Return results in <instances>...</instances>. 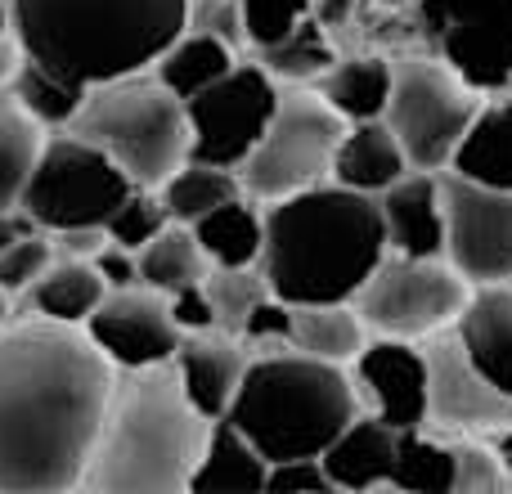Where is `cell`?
Listing matches in <instances>:
<instances>
[{
	"instance_id": "6da1fadb",
	"label": "cell",
	"mask_w": 512,
	"mask_h": 494,
	"mask_svg": "<svg viewBox=\"0 0 512 494\" xmlns=\"http://www.w3.org/2000/svg\"><path fill=\"white\" fill-rule=\"evenodd\" d=\"M117 369L81 324L0 328V494L81 486Z\"/></svg>"
},
{
	"instance_id": "7a4b0ae2",
	"label": "cell",
	"mask_w": 512,
	"mask_h": 494,
	"mask_svg": "<svg viewBox=\"0 0 512 494\" xmlns=\"http://www.w3.org/2000/svg\"><path fill=\"white\" fill-rule=\"evenodd\" d=\"M261 274L288 306L297 301H351L373 265L387 256L378 198L346 185H324L265 203Z\"/></svg>"
},
{
	"instance_id": "3957f363",
	"label": "cell",
	"mask_w": 512,
	"mask_h": 494,
	"mask_svg": "<svg viewBox=\"0 0 512 494\" xmlns=\"http://www.w3.org/2000/svg\"><path fill=\"white\" fill-rule=\"evenodd\" d=\"M212 418L198 414L180 387L176 364L122 369L113 382L95 450L81 486L104 494H180L189 490Z\"/></svg>"
},
{
	"instance_id": "277c9868",
	"label": "cell",
	"mask_w": 512,
	"mask_h": 494,
	"mask_svg": "<svg viewBox=\"0 0 512 494\" xmlns=\"http://www.w3.org/2000/svg\"><path fill=\"white\" fill-rule=\"evenodd\" d=\"M185 14L189 0H9V32L23 59L90 90L153 68Z\"/></svg>"
},
{
	"instance_id": "5b68a950",
	"label": "cell",
	"mask_w": 512,
	"mask_h": 494,
	"mask_svg": "<svg viewBox=\"0 0 512 494\" xmlns=\"http://www.w3.org/2000/svg\"><path fill=\"white\" fill-rule=\"evenodd\" d=\"M355 414L364 409L355 382L346 378V364L315 360L288 346L248 360L239 391L221 418H230L248 436L265 463H279L319 459Z\"/></svg>"
},
{
	"instance_id": "8992f818",
	"label": "cell",
	"mask_w": 512,
	"mask_h": 494,
	"mask_svg": "<svg viewBox=\"0 0 512 494\" xmlns=\"http://www.w3.org/2000/svg\"><path fill=\"white\" fill-rule=\"evenodd\" d=\"M63 131L104 149L140 189H158L171 171L189 162L185 99L144 72L90 86Z\"/></svg>"
},
{
	"instance_id": "52a82bcc",
	"label": "cell",
	"mask_w": 512,
	"mask_h": 494,
	"mask_svg": "<svg viewBox=\"0 0 512 494\" xmlns=\"http://www.w3.org/2000/svg\"><path fill=\"white\" fill-rule=\"evenodd\" d=\"M346 126L351 122L315 86H279L270 126L239 167L243 194L256 203H279L333 180V153Z\"/></svg>"
},
{
	"instance_id": "ba28073f",
	"label": "cell",
	"mask_w": 512,
	"mask_h": 494,
	"mask_svg": "<svg viewBox=\"0 0 512 494\" xmlns=\"http://www.w3.org/2000/svg\"><path fill=\"white\" fill-rule=\"evenodd\" d=\"M131 189V176L104 149L63 131L41 144L27 189L18 198V212L27 216V225L50 234L81 230V225L104 230V221L126 203Z\"/></svg>"
},
{
	"instance_id": "9c48e42d",
	"label": "cell",
	"mask_w": 512,
	"mask_h": 494,
	"mask_svg": "<svg viewBox=\"0 0 512 494\" xmlns=\"http://www.w3.org/2000/svg\"><path fill=\"white\" fill-rule=\"evenodd\" d=\"M481 108V90L468 86L450 63L400 59L391 72V99L382 122L396 131L409 167L445 171L459 149L463 131Z\"/></svg>"
},
{
	"instance_id": "30bf717a",
	"label": "cell",
	"mask_w": 512,
	"mask_h": 494,
	"mask_svg": "<svg viewBox=\"0 0 512 494\" xmlns=\"http://www.w3.org/2000/svg\"><path fill=\"white\" fill-rule=\"evenodd\" d=\"M472 283L445 256L387 252L355 292V310L373 337H432L459 319Z\"/></svg>"
},
{
	"instance_id": "8fae6325",
	"label": "cell",
	"mask_w": 512,
	"mask_h": 494,
	"mask_svg": "<svg viewBox=\"0 0 512 494\" xmlns=\"http://www.w3.org/2000/svg\"><path fill=\"white\" fill-rule=\"evenodd\" d=\"M279 104V81L261 63H234L225 77L185 99L189 158L239 171Z\"/></svg>"
},
{
	"instance_id": "7c38bea8",
	"label": "cell",
	"mask_w": 512,
	"mask_h": 494,
	"mask_svg": "<svg viewBox=\"0 0 512 494\" xmlns=\"http://www.w3.org/2000/svg\"><path fill=\"white\" fill-rule=\"evenodd\" d=\"M445 261L468 283H512V189L441 171Z\"/></svg>"
},
{
	"instance_id": "4fadbf2b",
	"label": "cell",
	"mask_w": 512,
	"mask_h": 494,
	"mask_svg": "<svg viewBox=\"0 0 512 494\" xmlns=\"http://www.w3.org/2000/svg\"><path fill=\"white\" fill-rule=\"evenodd\" d=\"M441 54L468 86L504 90L512 77V0H423Z\"/></svg>"
},
{
	"instance_id": "5bb4252c",
	"label": "cell",
	"mask_w": 512,
	"mask_h": 494,
	"mask_svg": "<svg viewBox=\"0 0 512 494\" xmlns=\"http://www.w3.org/2000/svg\"><path fill=\"white\" fill-rule=\"evenodd\" d=\"M427 423L450 432H495L512 423V396L495 387L477 364L468 360L454 324L427 337Z\"/></svg>"
},
{
	"instance_id": "9a60e30c",
	"label": "cell",
	"mask_w": 512,
	"mask_h": 494,
	"mask_svg": "<svg viewBox=\"0 0 512 494\" xmlns=\"http://www.w3.org/2000/svg\"><path fill=\"white\" fill-rule=\"evenodd\" d=\"M86 333L99 351L113 360V369H149L167 364L180 346V328L171 319V306L162 292L144 288H108L104 301L90 310Z\"/></svg>"
},
{
	"instance_id": "2e32d148",
	"label": "cell",
	"mask_w": 512,
	"mask_h": 494,
	"mask_svg": "<svg viewBox=\"0 0 512 494\" xmlns=\"http://www.w3.org/2000/svg\"><path fill=\"white\" fill-rule=\"evenodd\" d=\"M355 396L360 409L396 432L427 427V360L405 337H369L355 355Z\"/></svg>"
},
{
	"instance_id": "e0dca14e",
	"label": "cell",
	"mask_w": 512,
	"mask_h": 494,
	"mask_svg": "<svg viewBox=\"0 0 512 494\" xmlns=\"http://www.w3.org/2000/svg\"><path fill=\"white\" fill-rule=\"evenodd\" d=\"M387 252L405 256H445V207H441V176L409 167L391 189L378 194Z\"/></svg>"
},
{
	"instance_id": "ac0fdd59",
	"label": "cell",
	"mask_w": 512,
	"mask_h": 494,
	"mask_svg": "<svg viewBox=\"0 0 512 494\" xmlns=\"http://www.w3.org/2000/svg\"><path fill=\"white\" fill-rule=\"evenodd\" d=\"M180 373V387L194 400L198 414L221 418L230 409L234 391L243 382V369H248V351H243L239 337L221 333V328H207V333H185L171 355Z\"/></svg>"
},
{
	"instance_id": "d6986e66",
	"label": "cell",
	"mask_w": 512,
	"mask_h": 494,
	"mask_svg": "<svg viewBox=\"0 0 512 494\" xmlns=\"http://www.w3.org/2000/svg\"><path fill=\"white\" fill-rule=\"evenodd\" d=\"M454 337L463 342L468 360L512 396V283H472Z\"/></svg>"
},
{
	"instance_id": "ffe728a7",
	"label": "cell",
	"mask_w": 512,
	"mask_h": 494,
	"mask_svg": "<svg viewBox=\"0 0 512 494\" xmlns=\"http://www.w3.org/2000/svg\"><path fill=\"white\" fill-rule=\"evenodd\" d=\"M391 459H396V427L373 414H355L342 432L333 436L319 463H324L333 490H378L391 481Z\"/></svg>"
},
{
	"instance_id": "44dd1931",
	"label": "cell",
	"mask_w": 512,
	"mask_h": 494,
	"mask_svg": "<svg viewBox=\"0 0 512 494\" xmlns=\"http://www.w3.org/2000/svg\"><path fill=\"white\" fill-rule=\"evenodd\" d=\"M409 171V158L400 149L396 131L382 117L373 122H351L333 153V185L360 189V194L378 198L382 189H391Z\"/></svg>"
},
{
	"instance_id": "7402d4cb",
	"label": "cell",
	"mask_w": 512,
	"mask_h": 494,
	"mask_svg": "<svg viewBox=\"0 0 512 494\" xmlns=\"http://www.w3.org/2000/svg\"><path fill=\"white\" fill-rule=\"evenodd\" d=\"M265 472H270V463H265V454L256 450L248 436L230 418H212L203 454H198L194 477H189V490L194 494H261Z\"/></svg>"
},
{
	"instance_id": "603a6c76",
	"label": "cell",
	"mask_w": 512,
	"mask_h": 494,
	"mask_svg": "<svg viewBox=\"0 0 512 494\" xmlns=\"http://www.w3.org/2000/svg\"><path fill=\"white\" fill-rule=\"evenodd\" d=\"M369 337L373 333L360 319L355 301H297V306H288V346L301 355L351 364Z\"/></svg>"
},
{
	"instance_id": "cb8c5ba5",
	"label": "cell",
	"mask_w": 512,
	"mask_h": 494,
	"mask_svg": "<svg viewBox=\"0 0 512 494\" xmlns=\"http://www.w3.org/2000/svg\"><path fill=\"white\" fill-rule=\"evenodd\" d=\"M450 171L477 185L512 189V95H499L477 108L450 158Z\"/></svg>"
},
{
	"instance_id": "d4e9b609",
	"label": "cell",
	"mask_w": 512,
	"mask_h": 494,
	"mask_svg": "<svg viewBox=\"0 0 512 494\" xmlns=\"http://www.w3.org/2000/svg\"><path fill=\"white\" fill-rule=\"evenodd\" d=\"M391 72H396V63L382 59V54H351V59H337L315 81V90L346 122H373V117L387 113Z\"/></svg>"
},
{
	"instance_id": "484cf974",
	"label": "cell",
	"mask_w": 512,
	"mask_h": 494,
	"mask_svg": "<svg viewBox=\"0 0 512 494\" xmlns=\"http://www.w3.org/2000/svg\"><path fill=\"white\" fill-rule=\"evenodd\" d=\"M194 239L203 247V256L212 265H256L265 243V216L256 212V198L234 194L221 207H212L207 216H198Z\"/></svg>"
},
{
	"instance_id": "4316f807",
	"label": "cell",
	"mask_w": 512,
	"mask_h": 494,
	"mask_svg": "<svg viewBox=\"0 0 512 494\" xmlns=\"http://www.w3.org/2000/svg\"><path fill=\"white\" fill-rule=\"evenodd\" d=\"M108 283L99 279V270L90 261H77V256H59V261L45 265V274L27 288L36 315L59 319V324H86L90 310L104 301Z\"/></svg>"
},
{
	"instance_id": "83f0119b",
	"label": "cell",
	"mask_w": 512,
	"mask_h": 494,
	"mask_svg": "<svg viewBox=\"0 0 512 494\" xmlns=\"http://www.w3.org/2000/svg\"><path fill=\"white\" fill-rule=\"evenodd\" d=\"M234 63H239V59H234V45H225V41H216V36L185 27V32H180L176 41H171L167 50L153 59V77H158L171 95L189 99V95H198V90L212 86L216 77H225Z\"/></svg>"
},
{
	"instance_id": "f1b7e54d",
	"label": "cell",
	"mask_w": 512,
	"mask_h": 494,
	"mask_svg": "<svg viewBox=\"0 0 512 494\" xmlns=\"http://www.w3.org/2000/svg\"><path fill=\"white\" fill-rule=\"evenodd\" d=\"M135 265H140V283H144V288L162 292V297L189 288V283H203L207 270H212V261L203 256L194 230H189V225H180V221L162 225V230L153 234L140 252H135Z\"/></svg>"
},
{
	"instance_id": "f546056e",
	"label": "cell",
	"mask_w": 512,
	"mask_h": 494,
	"mask_svg": "<svg viewBox=\"0 0 512 494\" xmlns=\"http://www.w3.org/2000/svg\"><path fill=\"white\" fill-rule=\"evenodd\" d=\"M234 194H243L239 171L212 167V162H194V158H189L185 167H176L158 185L162 207H167V216L180 225H194L198 216H207L212 207H221L225 198H234Z\"/></svg>"
},
{
	"instance_id": "4dcf8cb0",
	"label": "cell",
	"mask_w": 512,
	"mask_h": 494,
	"mask_svg": "<svg viewBox=\"0 0 512 494\" xmlns=\"http://www.w3.org/2000/svg\"><path fill=\"white\" fill-rule=\"evenodd\" d=\"M256 54H261V68L270 72L274 81H288V86H315V81L337 63L333 41H328V32L315 23V14L301 18L288 36L261 45Z\"/></svg>"
},
{
	"instance_id": "1f68e13d",
	"label": "cell",
	"mask_w": 512,
	"mask_h": 494,
	"mask_svg": "<svg viewBox=\"0 0 512 494\" xmlns=\"http://www.w3.org/2000/svg\"><path fill=\"white\" fill-rule=\"evenodd\" d=\"M391 490L414 494H450L454 490V445L427 436L423 427L396 432V459H391Z\"/></svg>"
},
{
	"instance_id": "d6a6232c",
	"label": "cell",
	"mask_w": 512,
	"mask_h": 494,
	"mask_svg": "<svg viewBox=\"0 0 512 494\" xmlns=\"http://www.w3.org/2000/svg\"><path fill=\"white\" fill-rule=\"evenodd\" d=\"M41 144H45V135L32 113H23L14 99L0 104V216L18 212V198L27 189V176L36 167Z\"/></svg>"
},
{
	"instance_id": "836d02e7",
	"label": "cell",
	"mask_w": 512,
	"mask_h": 494,
	"mask_svg": "<svg viewBox=\"0 0 512 494\" xmlns=\"http://www.w3.org/2000/svg\"><path fill=\"white\" fill-rule=\"evenodd\" d=\"M9 86H14V104L23 108V113H32L41 126H68L72 117H77L81 99H86V86H77V81L23 59V54H18L14 72H9Z\"/></svg>"
},
{
	"instance_id": "e575fe53",
	"label": "cell",
	"mask_w": 512,
	"mask_h": 494,
	"mask_svg": "<svg viewBox=\"0 0 512 494\" xmlns=\"http://www.w3.org/2000/svg\"><path fill=\"white\" fill-rule=\"evenodd\" d=\"M203 288H207V301H212L216 328L230 337L243 333V319L252 315L256 301L270 297V283H265L261 265H212Z\"/></svg>"
},
{
	"instance_id": "d590c367",
	"label": "cell",
	"mask_w": 512,
	"mask_h": 494,
	"mask_svg": "<svg viewBox=\"0 0 512 494\" xmlns=\"http://www.w3.org/2000/svg\"><path fill=\"white\" fill-rule=\"evenodd\" d=\"M167 221H171V216H167V207H162L158 189H140V185H135L131 194H126V203L104 221V234H108V243L126 247V252H140V247L149 243Z\"/></svg>"
},
{
	"instance_id": "8d00e7d4",
	"label": "cell",
	"mask_w": 512,
	"mask_h": 494,
	"mask_svg": "<svg viewBox=\"0 0 512 494\" xmlns=\"http://www.w3.org/2000/svg\"><path fill=\"white\" fill-rule=\"evenodd\" d=\"M512 486L504 463H499L495 445L477 441V436H463L454 441V490L459 494H490V490H504Z\"/></svg>"
},
{
	"instance_id": "74e56055",
	"label": "cell",
	"mask_w": 512,
	"mask_h": 494,
	"mask_svg": "<svg viewBox=\"0 0 512 494\" xmlns=\"http://www.w3.org/2000/svg\"><path fill=\"white\" fill-rule=\"evenodd\" d=\"M54 261V243L45 239V234H14V239L5 243V252H0V288L14 297V292H27L36 279L45 274V265Z\"/></svg>"
},
{
	"instance_id": "f35d334b",
	"label": "cell",
	"mask_w": 512,
	"mask_h": 494,
	"mask_svg": "<svg viewBox=\"0 0 512 494\" xmlns=\"http://www.w3.org/2000/svg\"><path fill=\"white\" fill-rule=\"evenodd\" d=\"M315 5H319V0H239L243 32H248V41L261 50V45L288 36L301 18L315 14Z\"/></svg>"
},
{
	"instance_id": "ab89813d",
	"label": "cell",
	"mask_w": 512,
	"mask_h": 494,
	"mask_svg": "<svg viewBox=\"0 0 512 494\" xmlns=\"http://www.w3.org/2000/svg\"><path fill=\"white\" fill-rule=\"evenodd\" d=\"M185 27L216 36V41L234 45V50L248 41V32H243V9H239V0H189Z\"/></svg>"
},
{
	"instance_id": "60d3db41",
	"label": "cell",
	"mask_w": 512,
	"mask_h": 494,
	"mask_svg": "<svg viewBox=\"0 0 512 494\" xmlns=\"http://www.w3.org/2000/svg\"><path fill=\"white\" fill-rule=\"evenodd\" d=\"M265 490L274 494H328L333 481H328L324 463L319 459H279L265 472Z\"/></svg>"
},
{
	"instance_id": "b9f144b4",
	"label": "cell",
	"mask_w": 512,
	"mask_h": 494,
	"mask_svg": "<svg viewBox=\"0 0 512 494\" xmlns=\"http://www.w3.org/2000/svg\"><path fill=\"white\" fill-rule=\"evenodd\" d=\"M239 342L252 346H274V351H288V301H279L270 292L265 301H256L252 315L243 319Z\"/></svg>"
},
{
	"instance_id": "7bdbcfd3",
	"label": "cell",
	"mask_w": 512,
	"mask_h": 494,
	"mask_svg": "<svg viewBox=\"0 0 512 494\" xmlns=\"http://www.w3.org/2000/svg\"><path fill=\"white\" fill-rule=\"evenodd\" d=\"M167 306H171V319H176L180 333H207V328H216L212 301H207V288H203V283H189V288L171 292Z\"/></svg>"
},
{
	"instance_id": "ee69618b",
	"label": "cell",
	"mask_w": 512,
	"mask_h": 494,
	"mask_svg": "<svg viewBox=\"0 0 512 494\" xmlns=\"http://www.w3.org/2000/svg\"><path fill=\"white\" fill-rule=\"evenodd\" d=\"M90 265L99 270V279L108 283V288H135L140 283V265H135V252H126V247L117 243H104L95 256H90Z\"/></svg>"
},
{
	"instance_id": "f6af8a7d",
	"label": "cell",
	"mask_w": 512,
	"mask_h": 494,
	"mask_svg": "<svg viewBox=\"0 0 512 494\" xmlns=\"http://www.w3.org/2000/svg\"><path fill=\"white\" fill-rule=\"evenodd\" d=\"M490 436H495V441H490V445H495L499 463H504V472H508V481H512V423H508V427H495V432H490Z\"/></svg>"
},
{
	"instance_id": "bcb514c9",
	"label": "cell",
	"mask_w": 512,
	"mask_h": 494,
	"mask_svg": "<svg viewBox=\"0 0 512 494\" xmlns=\"http://www.w3.org/2000/svg\"><path fill=\"white\" fill-rule=\"evenodd\" d=\"M14 63H18V45H14V50H9V45L0 41V81H5L9 72H14Z\"/></svg>"
},
{
	"instance_id": "7dc6e473",
	"label": "cell",
	"mask_w": 512,
	"mask_h": 494,
	"mask_svg": "<svg viewBox=\"0 0 512 494\" xmlns=\"http://www.w3.org/2000/svg\"><path fill=\"white\" fill-rule=\"evenodd\" d=\"M14 234H23V230H18V221H14V212L0 216V252H5V243L14 239Z\"/></svg>"
},
{
	"instance_id": "c3c4849f",
	"label": "cell",
	"mask_w": 512,
	"mask_h": 494,
	"mask_svg": "<svg viewBox=\"0 0 512 494\" xmlns=\"http://www.w3.org/2000/svg\"><path fill=\"white\" fill-rule=\"evenodd\" d=\"M5 319H9V292L0 288V328H5Z\"/></svg>"
},
{
	"instance_id": "681fc988",
	"label": "cell",
	"mask_w": 512,
	"mask_h": 494,
	"mask_svg": "<svg viewBox=\"0 0 512 494\" xmlns=\"http://www.w3.org/2000/svg\"><path fill=\"white\" fill-rule=\"evenodd\" d=\"M9 32V0H0V36Z\"/></svg>"
},
{
	"instance_id": "f907efd6",
	"label": "cell",
	"mask_w": 512,
	"mask_h": 494,
	"mask_svg": "<svg viewBox=\"0 0 512 494\" xmlns=\"http://www.w3.org/2000/svg\"><path fill=\"white\" fill-rule=\"evenodd\" d=\"M504 90H508V95H512V77H508V86H504Z\"/></svg>"
}]
</instances>
